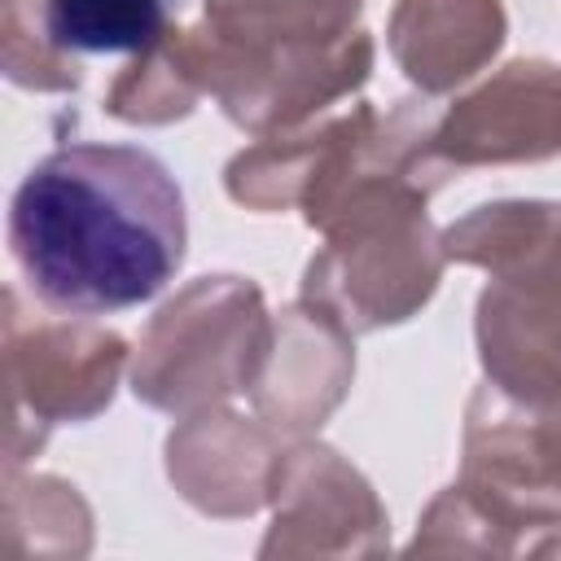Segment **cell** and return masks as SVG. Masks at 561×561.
<instances>
[{"instance_id":"2","label":"cell","mask_w":561,"mask_h":561,"mask_svg":"<svg viewBox=\"0 0 561 561\" xmlns=\"http://www.w3.org/2000/svg\"><path fill=\"white\" fill-rule=\"evenodd\" d=\"M359 0H206L193 31L202 88L250 131L285 127L364 83L373 44Z\"/></svg>"},{"instance_id":"5","label":"cell","mask_w":561,"mask_h":561,"mask_svg":"<svg viewBox=\"0 0 561 561\" xmlns=\"http://www.w3.org/2000/svg\"><path fill=\"white\" fill-rule=\"evenodd\" d=\"M561 149V70L513 61L495 83L460 101L434 127L438 162H517Z\"/></svg>"},{"instance_id":"6","label":"cell","mask_w":561,"mask_h":561,"mask_svg":"<svg viewBox=\"0 0 561 561\" xmlns=\"http://www.w3.org/2000/svg\"><path fill=\"white\" fill-rule=\"evenodd\" d=\"M123 364V342L101 329H66V324H31V351L9 337V394L13 403H31L44 425L79 421L110 403L114 377Z\"/></svg>"},{"instance_id":"9","label":"cell","mask_w":561,"mask_h":561,"mask_svg":"<svg viewBox=\"0 0 561 561\" xmlns=\"http://www.w3.org/2000/svg\"><path fill=\"white\" fill-rule=\"evenodd\" d=\"M197 92H202V66H197L193 31H167L114 83L105 110L127 123H167L175 114H188Z\"/></svg>"},{"instance_id":"7","label":"cell","mask_w":561,"mask_h":561,"mask_svg":"<svg viewBox=\"0 0 561 561\" xmlns=\"http://www.w3.org/2000/svg\"><path fill=\"white\" fill-rule=\"evenodd\" d=\"M500 0H403L390 26L399 66L425 92H443L469 79L500 48Z\"/></svg>"},{"instance_id":"4","label":"cell","mask_w":561,"mask_h":561,"mask_svg":"<svg viewBox=\"0 0 561 561\" xmlns=\"http://www.w3.org/2000/svg\"><path fill=\"white\" fill-rule=\"evenodd\" d=\"M267 351L259 289L241 276L197 280L153 320L136 359V394L167 412H193L254 386Z\"/></svg>"},{"instance_id":"1","label":"cell","mask_w":561,"mask_h":561,"mask_svg":"<svg viewBox=\"0 0 561 561\" xmlns=\"http://www.w3.org/2000/svg\"><path fill=\"white\" fill-rule=\"evenodd\" d=\"M9 250L57 311L105 316L153 298L184 259V197L136 145H61L9 206Z\"/></svg>"},{"instance_id":"3","label":"cell","mask_w":561,"mask_h":561,"mask_svg":"<svg viewBox=\"0 0 561 561\" xmlns=\"http://www.w3.org/2000/svg\"><path fill=\"white\" fill-rule=\"evenodd\" d=\"M447 254L482 263L495 285L478 302L491 381H530L561 368V206L500 202L447 232Z\"/></svg>"},{"instance_id":"8","label":"cell","mask_w":561,"mask_h":561,"mask_svg":"<svg viewBox=\"0 0 561 561\" xmlns=\"http://www.w3.org/2000/svg\"><path fill=\"white\" fill-rule=\"evenodd\" d=\"M184 0H44L48 31L75 53H145L180 13Z\"/></svg>"}]
</instances>
